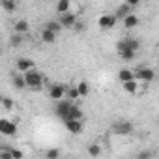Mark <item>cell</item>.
<instances>
[{
  "label": "cell",
  "mask_w": 159,
  "mask_h": 159,
  "mask_svg": "<svg viewBox=\"0 0 159 159\" xmlns=\"http://www.w3.org/2000/svg\"><path fill=\"white\" fill-rule=\"evenodd\" d=\"M25 81H26V86L32 88V90H39L43 86V73H39L38 69H32L28 73H25Z\"/></svg>",
  "instance_id": "cell-1"
},
{
  "label": "cell",
  "mask_w": 159,
  "mask_h": 159,
  "mask_svg": "<svg viewBox=\"0 0 159 159\" xmlns=\"http://www.w3.org/2000/svg\"><path fill=\"white\" fill-rule=\"evenodd\" d=\"M112 131H114L116 135L129 137V135L135 131V125H133L131 122H127V120H120V122H116V124L112 125Z\"/></svg>",
  "instance_id": "cell-2"
},
{
  "label": "cell",
  "mask_w": 159,
  "mask_h": 159,
  "mask_svg": "<svg viewBox=\"0 0 159 159\" xmlns=\"http://www.w3.org/2000/svg\"><path fill=\"white\" fill-rule=\"evenodd\" d=\"M17 124L15 122H11V120H8V118H2L0 120V133L2 135H8V137H15L17 135Z\"/></svg>",
  "instance_id": "cell-3"
},
{
  "label": "cell",
  "mask_w": 159,
  "mask_h": 159,
  "mask_svg": "<svg viewBox=\"0 0 159 159\" xmlns=\"http://www.w3.org/2000/svg\"><path fill=\"white\" fill-rule=\"evenodd\" d=\"M71 107H73V103L71 101H58L56 103V107H54V112H56V116L62 120V122H66L67 120V114H69V111H71Z\"/></svg>",
  "instance_id": "cell-4"
},
{
  "label": "cell",
  "mask_w": 159,
  "mask_h": 159,
  "mask_svg": "<svg viewBox=\"0 0 159 159\" xmlns=\"http://www.w3.org/2000/svg\"><path fill=\"white\" fill-rule=\"evenodd\" d=\"M135 79L137 81H144V83H152L155 79V71L152 67H139L135 69Z\"/></svg>",
  "instance_id": "cell-5"
},
{
  "label": "cell",
  "mask_w": 159,
  "mask_h": 159,
  "mask_svg": "<svg viewBox=\"0 0 159 159\" xmlns=\"http://www.w3.org/2000/svg\"><path fill=\"white\" fill-rule=\"evenodd\" d=\"M66 94H67V88H66L64 84H51V86H49V96H51L56 103L62 101Z\"/></svg>",
  "instance_id": "cell-6"
},
{
  "label": "cell",
  "mask_w": 159,
  "mask_h": 159,
  "mask_svg": "<svg viewBox=\"0 0 159 159\" xmlns=\"http://www.w3.org/2000/svg\"><path fill=\"white\" fill-rule=\"evenodd\" d=\"M116 17L114 15H101L99 19H98V26L101 28V30H111V28H114V25H116Z\"/></svg>",
  "instance_id": "cell-7"
},
{
  "label": "cell",
  "mask_w": 159,
  "mask_h": 159,
  "mask_svg": "<svg viewBox=\"0 0 159 159\" xmlns=\"http://www.w3.org/2000/svg\"><path fill=\"white\" fill-rule=\"evenodd\" d=\"M15 67H17V71H19L21 75H25V73H28V71L34 69V62H32L30 58H19L17 64H15Z\"/></svg>",
  "instance_id": "cell-8"
},
{
  "label": "cell",
  "mask_w": 159,
  "mask_h": 159,
  "mask_svg": "<svg viewBox=\"0 0 159 159\" xmlns=\"http://www.w3.org/2000/svg\"><path fill=\"white\" fill-rule=\"evenodd\" d=\"M131 13H133V8H131L127 2H124V4H120V6L116 8V11H114V17L124 21V19H125V17H129Z\"/></svg>",
  "instance_id": "cell-9"
},
{
  "label": "cell",
  "mask_w": 159,
  "mask_h": 159,
  "mask_svg": "<svg viewBox=\"0 0 159 159\" xmlns=\"http://www.w3.org/2000/svg\"><path fill=\"white\" fill-rule=\"evenodd\" d=\"M60 25L64 26V28H73L75 25H77V21H79V17L75 15V13H66V15H60Z\"/></svg>",
  "instance_id": "cell-10"
},
{
  "label": "cell",
  "mask_w": 159,
  "mask_h": 159,
  "mask_svg": "<svg viewBox=\"0 0 159 159\" xmlns=\"http://www.w3.org/2000/svg\"><path fill=\"white\" fill-rule=\"evenodd\" d=\"M64 125H66V129H67L71 135H79V133L83 131V122H81V120H69V122H66Z\"/></svg>",
  "instance_id": "cell-11"
},
{
  "label": "cell",
  "mask_w": 159,
  "mask_h": 159,
  "mask_svg": "<svg viewBox=\"0 0 159 159\" xmlns=\"http://www.w3.org/2000/svg\"><path fill=\"white\" fill-rule=\"evenodd\" d=\"M118 81L122 84H125L129 81H135V71H131V69H120L118 71Z\"/></svg>",
  "instance_id": "cell-12"
},
{
  "label": "cell",
  "mask_w": 159,
  "mask_h": 159,
  "mask_svg": "<svg viewBox=\"0 0 159 159\" xmlns=\"http://www.w3.org/2000/svg\"><path fill=\"white\" fill-rule=\"evenodd\" d=\"M13 30H15V34L23 36V34H26V32L30 30V25H28V21H25V19H19V21H15V25H13Z\"/></svg>",
  "instance_id": "cell-13"
},
{
  "label": "cell",
  "mask_w": 159,
  "mask_h": 159,
  "mask_svg": "<svg viewBox=\"0 0 159 159\" xmlns=\"http://www.w3.org/2000/svg\"><path fill=\"white\" fill-rule=\"evenodd\" d=\"M56 11H58V15L71 13V2H67V0H60V2L56 4Z\"/></svg>",
  "instance_id": "cell-14"
},
{
  "label": "cell",
  "mask_w": 159,
  "mask_h": 159,
  "mask_svg": "<svg viewBox=\"0 0 159 159\" xmlns=\"http://www.w3.org/2000/svg\"><path fill=\"white\" fill-rule=\"evenodd\" d=\"M124 26H125V28H137V26H139V17H137L135 13H131L129 17L124 19Z\"/></svg>",
  "instance_id": "cell-15"
},
{
  "label": "cell",
  "mask_w": 159,
  "mask_h": 159,
  "mask_svg": "<svg viewBox=\"0 0 159 159\" xmlns=\"http://www.w3.org/2000/svg\"><path fill=\"white\" fill-rule=\"evenodd\" d=\"M43 28H47V30H51V32H54V34L58 36V34L62 32V28H64V26L60 25V21H49Z\"/></svg>",
  "instance_id": "cell-16"
},
{
  "label": "cell",
  "mask_w": 159,
  "mask_h": 159,
  "mask_svg": "<svg viewBox=\"0 0 159 159\" xmlns=\"http://www.w3.org/2000/svg\"><path fill=\"white\" fill-rule=\"evenodd\" d=\"M41 39H43V43H54L56 41V34L47 30V28H43L41 30Z\"/></svg>",
  "instance_id": "cell-17"
},
{
  "label": "cell",
  "mask_w": 159,
  "mask_h": 159,
  "mask_svg": "<svg viewBox=\"0 0 159 159\" xmlns=\"http://www.w3.org/2000/svg\"><path fill=\"white\" fill-rule=\"evenodd\" d=\"M124 86V92H127V94H135L137 90H139V81L135 79V81H129V83H125V84H122Z\"/></svg>",
  "instance_id": "cell-18"
},
{
  "label": "cell",
  "mask_w": 159,
  "mask_h": 159,
  "mask_svg": "<svg viewBox=\"0 0 159 159\" xmlns=\"http://www.w3.org/2000/svg\"><path fill=\"white\" fill-rule=\"evenodd\" d=\"M13 86H15L17 90H25V88H26L25 75H15V77H13Z\"/></svg>",
  "instance_id": "cell-19"
},
{
  "label": "cell",
  "mask_w": 159,
  "mask_h": 159,
  "mask_svg": "<svg viewBox=\"0 0 159 159\" xmlns=\"http://www.w3.org/2000/svg\"><path fill=\"white\" fill-rule=\"evenodd\" d=\"M77 90H79V94H81V98H86L88 94H90V86H88V83L86 81H81L77 84Z\"/></svg>",
  "instance_id": "cell-20"
},
{
  "label": "cell",
  "mask_w": 159,
  "mask_h": 159,
  "mask_svg": "<svg viewBox=\"0 0 159 159\" xmlns=\"http://www.w3.org/2000/svg\"><path fill=\"white\" fill-rule=\"evenodd\" d=\"M120 54V60H125V62H131V60H135V51H131V49H125V51H122V52H118Z\"/></svg>",
  "instance_id": "cell-21"
},
{
  "label": "cell",
  "mask_w": 159,
  "mask_h": 159,
  "mask_svg": "<svg viewBox=\"0 0 159 159\" xmlns=\"http://www.w3.org/2000/svg\"><path fill=\"white\" fill-rule=\"evenodd\" d=\"M0 4H2V8H4L6 11H10V13H13V11L17 10V4H15V2H11V0H2Z\"/></svg>",
  "instance_id": "cell-22"
},
{
  "label": "cell",
  "mask_w": 159,
  "mask_h": 159,
  "mask_svg": "<svg viewBox=\"0 0 159 159\" xmlns=\"http://www.w3.org/2000/svg\"><path fill=\"white\" fill-rule=\"evenodd\" d=\"M45 159H60V150L58 148H49L45 152Z\"/></svg>",
  "instance_id": "cell-23"
},
{
  "label": "cell",
  "mask_w": 159,
  "mask_h": 159,
  "mask_svg": "<svg viewBox=\"0 0 159 159\" xmlns=\"http://www.w3.org/2000/svg\"><path fill=\"white\" fill-rule=\"evenodd\" d=\"M99 153H101V146L99 144H90L88 146V155L90 157H98Z\"/></svg>",
  "instance_id": "cell-24"
},
{
  "label": "cell",
  "mask_w": 159,
  "mask_h": 159,
  "mask_svg": "<svg viewBox=\"0 0 159 159\" xmlns=\"http://www.w3.org/2000/svg\"><path fill=\"white\" fill-rule=\"evenodd\" d=\"M135 159H153V152L152 150H140L135 155Z\"/></svg>",
  "instance_id": "cell-25"
},
{
  "label": "cell",
  "mask_w": 159,
  "mask_h": 159,
  "mask_svg": "<svg viewBox=\"0 0 159 159\" xmlns=\"http://www.w3.org/2000/svg\"><path fill=\"white\" fill-rule=\"evenodd\" d=\"M21 43H23V38H21L19 34H13V36L10 38V45H11V47H21Z\"/></svg>",
  "instance_id": "cell-26"
},
{
  "label": "cell",
  "mask_w": 159,
  "mask_h": 159,
  "mask_svg": "<svg viewBox=\"0 0 159 159\" xmlns=\"http://www.w3.org/2000/svg\"><path fill=\"white\" fill-rule=\"evenodd\" d=\"M67 96H69V99H79V98H81V94H79V90H77V86H73V88H69L67 90Z\"/></svg>",
  "instance_id": "cell-27"
},
{
  "label": "cell",
  "mask_w": 159,
  "mask_h": 159,
  "mask_svg": "<svg viewBox=\"0 0 159 159\" xmlns=\"http://www.w3.org/2000/svg\"><path fill=\"white\" fill-rule=\"evenodd\" d=\"M73 30H75V32H77V34H83V32H84V30H86V25H84V23H83V21H77V25H75V26H73Z\"/></svg>",
  "instance_id": "cell-28"
},
{
  "label": "cell",
  "mask_w": 159,
  "mask_h": 159,
  "mask_svg": "<svg viewBox=\"0 0 159 159\" xmlns=\"http://www.w3.org/2000/svg\"><path fill=\"white\" fill-rule=\"evenodd\" d=\"M2 105H4V109H8V111H10V109L13 107V101H11L10 98H2Z\"/></svg>",
  "instance_id": "cell-29"
},
{
  "label": "cell",
  "mask_w": 159,
  "mask_h": 159,
  "mask_svg": "<svg viewBox=\"0 0 159 159\" xmlns=\"http://www.w3.org/2000/svg\"><path fill=\"white\" fill-rule=\"evenodd\" d=\"M11 157H13V159H23L25 153H23L21 150H15V148H13V150H11Z\"/></svg>",
  "instance_id": "cell-30"
},
{
  "label": "cell",
  "mask_w": 159,
  "mask_h": 159,
  "mask_svg": "<svg viewBox=\"0 0 159 159\" xmlns=\"http://www.w3.org/2000/svg\"><path fill=\"white\" fill-rule=\"evenodd\" d=\"M0 159H13V157H11V152L2 150V152H0Z\"/></svg>",
  "instance_id": "cell-31"
}]
</instances>
